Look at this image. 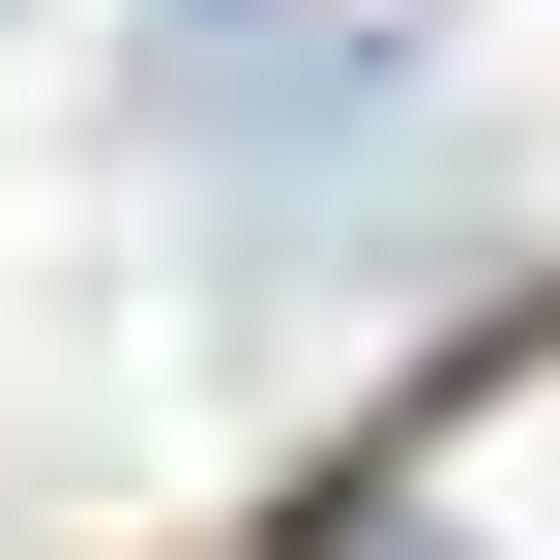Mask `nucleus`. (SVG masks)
Here are the masks:
<instances>
[{
	"label": "nucleus",
	"mask_w": 560,
	"mask_h": 560,
	"mask_svg": "<svg viewBox=\"0 0 560 560\" xmlns=\"http://www.w3.org/2000/svg\"><path fill=\"white\" fill-rule=\"evenodd\" d=\"M118 89H148V148H295V118H413V30L384 0H177Z\"/></svg>",
	"instance_id": "f257e3e1"
}]
</instances>
